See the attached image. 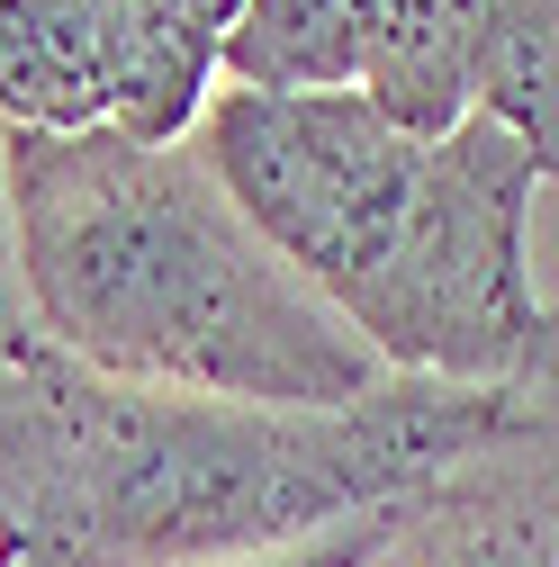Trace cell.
I'll list each match as a JSON object with an SVG mask.
<instances>
[{
	"mask_svg": "<svg viewBox=\"0 0 559 567\" xmlns=\"http://www.w3.org/2000/svg\"><path fill=\"white\" fill-rule=\"evenodd\" d=\"M37 342V316H28V279H19V226H10V163H0V351Z\"/></svg>",
	"mask_w": 559,
	"mask_h": 567,
	"instance_id": "cell-7",
	"label": "cell"
},
{
	"mask_svg": "<svg viewBox=\"0 0 559 567\" xmlns=\"http://www.w3.org/2000/svg\"><path fill=\"white\" fill-rule=\"evenodd\" d=\"M379 523H388V514H370V523H343V532L298 540V549H271V558H244V567H362V558L379 549Z\"/></svg>",
	"mask_w": 559,
	"mask_h": 567,
	"instance_id": "cell-8",
	"label": "cell"
},
{
	"mask_svg": "<svg viewBox=\"0 0 559 567\" xmlns=\"http://www.w3.org/2000/svg\"><path fill=\"white\" fill-rule=\"evenodd\" d=\"M207 10H226V19H235V10H244V0H207Z\"/></svg>",
	"mask_w": 559,
	"mask_h": 567,
	"instance_id": "cell-9",
	"label": "cell"
},
{
	"mask_svg": "<svg viewBox=\"0 0 559 567\" xmlns=\"http://www.w3.org/2000/svg\"><path fill=\"white\" fill-rule=\"evenodd\" d=\"M199 163L262 244L397 379L541 388L559 316L532 279V207L559 163L506 117L415 135L353 91L217 82L190 126Z\"/></svg>",
	"mask_w": 559,
	"mask_h": 567,
	"instance_id": "cell-2",
	"label": "cell"
},
{
	"mask_svg": "<svg viewBox=\"0 0 559 567\" xmlns=\"http://www.w3.org/2000/svg\"><path fill=\"white\" fill-rule=\"evenodd\" d=\"M541 388L388 379L362 405L118 388L37 333L0 351V567H244L425 495Z\"/></svg>",
	"mask_w": 559,
	"mask_h": 567,
	"instance_id": "cell-1",
	"label": "cell"
},
{
	"mask_svg": "<svg viewBox=\"0 0 559 567\" xmlns=\"http://www.w3.org/2000/svg\"><path fill=\"white\" fill-rule=\"evenodd\" d=\"M207 0H0V135L181 145L226 82Z\"/></svg>",
	"mask_w": 559,
	"mask_h": 567,
	"instance_id": "cell-5",
	"label": "cell"
},
{
	"mask_svg": "<svg viewBox=\"0 0 559 567\" xmlns=\"http://www.w3.org/2000/svg\"><path fill=\"white\" fill-rule=\"evenodd\" d=\"M362 567H559V379L524 433L388 505Z\"/></svg>",
	"mask_w": 559,
	"mask_h": 567,
	"instance_id": "cell-6",
	"label": "cell"
},
{
	"mask_svg": "<svg viewBox=\"0 0 559 567\" xmlns=\"http://www.w3.org/2000/svg\"><path fill=\"white\" fill-rule=\"evenodd\" d=\"M37 333L118 388L226 405H362L397 370L199 163L145 135H0Z\"/></svg>",
	"mask_w": 559,
	"mask_h": 567,
	"instance_id": "cell-3",
	"label": "cell"
},
{
	"mask_svg": "<svg viewBox=\"0 0 559 567\" xmlns=\"http://www.w3.org/2000/svg\"><path fill=\"white\" fill-rule=\"evenodd\" d=\"M226 82L353 91L415 135L506 117L559 163V0H244Z\"/></svg>",
	"mask_w": 559,
	"mask_h": 567,
	"instance_id": "cell-4",
	"label": "cell"
}]
</instances>
